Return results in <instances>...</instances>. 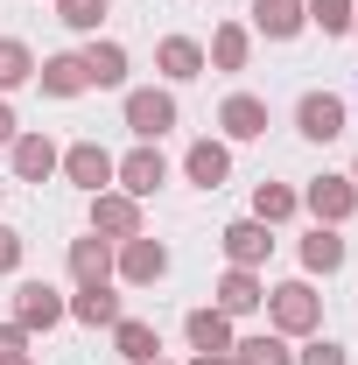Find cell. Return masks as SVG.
Returning a JSON list of instances; mask_svg holds the SVG:
<instances>
[{
	"label": "cell",
	"instance_id": "6da1fadb",
	"mask_svg": "<svg viewBox=\"0 0 358 365\" xmlns=\"http://www.w3.org/2000/svg\"><path fill=\"white\" fill-rule=\"evenodd\" d=\"M267 317H274L281 337H310L316 323H323V295H316L310 281H281V288L267 295Z\"/></svg>",
	"mask_w": 358,
	"mask_h": 365
},
{
	"label": "cell",
	"instance_id": "7a4b0ae2",
	"mask_svg": "<svg viewBox=\"0 0 358 365\" xmlns=\"http://www.w3.org/2000/svg\"><path fill=\"white\" fill-rule=\"evenodd\" d=\"M302 204L316 211V225H344L358 211V182H344V176H316L310 190H302Z\"/></svg>",
	"mask_w": 358,
	"mask_h": 365
},
{
	"label": "cell",
	"instance_id": "3957f363",
	"mask_svg": "<svg viewBox=\"0 0 358 365\" xmlns=\"http://www.w3.org/2000/svg\"><path fill=\"white\" fill-rule=\"evenodd\" d=\"M127 127H134L140 140H162L176 127V98H169V91H127Z\"/></svg>",
	"mask_w": 358,
	"mask_h": 365
},
{
	"label": "cell",
	"instance_id": "277c9868",
	"mask_svg": "<svg viewBox=\"0 0 358 365\" xmlns=\"http://www.w3.org/2000/svg\"><path fill=\"white\" fill-rule=\"evenodd\" d=\"M113 176L127 182V197H155L162 176H169V162H162V148H155V140H140L127 162H113Z\"/></svg>",
	"mask_w": 358,
	"mask_h": 365
},
{
	"label": "cell",
	"instance_id": "5b68a950",
	"mask_svg": "<svg viewBox=\"0 0 358 365\" xmlns=\"http://www.w3.org/2000/svg\"><path fill=\"white\" fill-rule=\"evenodd\" d=\"M295 127L310 140H337L344 134V98H337V91H310V98L295 106Z\"/></svg>",
	"mask_w": 358,
	"mask_h": 365
},
{
	"label": "cell",
	"instance_id": "8992f818",
	"mask_svg": "<svg viewBox=\"0 0 358 365\" xmlns=\"http://www.w3.org/2000/svg\"><path fill=\"white\" fill-rule=\"evenodd\" d=\"M91 232H106V239H140V204L98 190V197H91Z\"/></svg>",
	"mask_w": 358,
	"mask_h": 365
},
{
	"label": "cell",
	"instance_id": "52a82bcc",
	"mask_svg": "<svg viewBox=\"0 0 358 365\" xmlns=\"http://www.w3.org/2000/svg\"><path fill=\"white\" fill-rule=\"evenodd\" d=\"M63 176L78 182V190H91V197H98V190L113 182V155H106L98 140H78V148H63Z\"/></svg>",
	"mask_w": 358,
	"mask_h": 365
},
{
	"label": "cell",
	"instance_id": "ba28073f",
	"mask_svg": "<svg viewBox=\"0 0 358 365\" xmlns=\"http://www.w3.org/2000/svg\"><path fill=\"white\" fill-rule=\"evenodd\" d=\"M218 127H225L232 140H260V134H267V98H253V91H232V98L218 106Z\"/></svg>",
	"mask_w": 358,
	"mask_h": 365
},
{
	"label": "cell",
	"instance_id": "9c48e42d",
	"mask_svg": "<svg viewBox=\"0 0 358 365\" xmlns=\"http://www.w3.org/2000/svg\"><path fill=\"white\" fill-rule=\"evenodd\" d=\"M56 317H63V302H56L49 281H21V288H14V323H21V330H49Z\"/></svg>",
	"mask_w": 358,
	"mask_h": 365
},
{
	"label": "cell",
	"instance_id": "30bf717a",
	"mask_svg": "<svg viewBox=\"0 0 358 365\" xmlns=\"http://www.w3.org/2000/svg\"><path fill=\"white\" fill-rule=\"evenodd\" d=\"M267 225H260V218H239V225H225V260H232V267H260V260H267Z\"/></svg>",
	"mask_w": 358,
	"mask_h": 365
},
{
	"label": "cell",
	"instance_id": "8fae6325",
	"mask_svg": "<svg viewBox=\"0 0 358 365\" xmlns=\"http://www.w3.org/2000/svg\"><path fill=\"white\" fill-rule=\"evenodd\" d=\"M260 302H267V288H260V274H253V267H232L218 281V309H225V317H253Z\"/></svg>",
	"mask_w": 358,
	"mask_h": 365
},
{
	"label": "cell",
	"instance_id": "7c38bea8",
	"mask_svg": "<svg viewBox=\"0 0 358 365\" xmlns=\"http://www.w3.org/2000/svg\"><path fill=\"white\" fill-rule=\"evenodd\" d=\"M120 274H127V281H162V274H169V246H155V239H120Z\"/></svg>",
	"mask_w": 358,
	"mask_h": 365
},
{
	"label": "cell",
	"instance_id": "4fadbf2b",
	"mask_svg": "<svg viewBox=\"0 0 358 365\" xmlns=\"http://www.w3.org/2000/svg\"><path fill=\"white\" fill-rule=\"evenodd\" d=\"M71 274H78V288H98L106 274H113V246L91 232V239H71Z\"/></svg>",
	"mask_w": 358,
	"mask_h": 365
},
{
	"label": "cell",
	"instance_id": "5bb4252c",
	"mask_svg": "<svg viewBox=\"0 0 358 365\" xmlns=\"http://www.w3.org/2000/svg\"><path fill=\"white\" fill-rule=\"evenodd\" d=\"M56 162H63V155H56V140H49V134H21V140H14V176L43 182Z\"/></svg>",
	"mask_w": 358,
	"mask_h": 365
},
{
	"label": "cell",
	"instance_id": "9a60e30c",
	"mask_svg": "<svg viewBox=\"0 0 358 365\" xmlns=\"http://www.w3.org/2000/svg\"><path fill=\"white\" fill-rule=\"evenodd\" d=\"M183 169H190V182H204V190H218V182L232 176V155H225L218 140H197V148L183 155Z\"/></svg>",
	"mask_w": 358,
	"mask_h": 365
},
{
	"label": "cell",
	"instance_id": "2e32d148",
	"mask_svg": "<svg viewBox=\"0 0 358 365\" xmlns=\"http://www.w3.org/2000/svg\"><path fill=\"white\" fill-rule=\"evenodd\" d=\"M113 344H120V351H127L134 365H155V351H162L155 323H140V317H120V323H113Z\"/></svg>",
	"mask_w": 358,
	"mask_h": 365
},
{
	"label": "cell",
	"instance_id": "e0dca14e",
	"mask_svg": "<svg viewBox=\"0 0 358 365\" xmlns=\"http://www.w3.org/2000/svg\"><path fill=\"white\" fill-rule=\"evenodd\" d=\"M253 21H260V36L281 43V36H295L310 14H302V0H253Z\"/></svg>",
	"mask_w": 358,
	"mask_h": 365
},
{
	"label": "cell",
	"instance_id": "ac0fdd59",
	"mask_svg": "<svg viewBox=\"0 0 358 365\" xmlns=\"http://www.w3.org/2000/svg\"><path fill=\"white\" fill-rule=\"evenodd\" d=\"M36 78H43V91H49V98H78V91L91 85V78H85V63H78V56H49V63H43V71H36Z\"/></svg>",
	"mask_w": 358,
	"mask_h": 365
},
{
	"label": "cell",
	"instance_id": "d6986e66",
	"mask_svg": "<svg viewBox=\"0 0 358 365\" xmlns=\"http://www.w3.org/2000/svg\"><path fill=\"white\" fill-rule=\"evenodd\" d=\"M71 317H78V323H91V330H98V323L113 330V323H120V295H113L106 281H98V288H78V302H71Z\"/></svg>",
	"mask_w": 358,
	"mask_h": 365
},
{
	"label": "cell",
	"instance_id": "ffe728a7",
	"mask_svg": "<svg viewBox=\"0 0 358 365\" xmlns=\"http://www.w3.org/2000/svg\"><path fill=\"white\" fill-rule=\"evenodd\" d=\"M302 267H310V274H337V267H344V239H337L330 225H316L310 239H302Z\"/></svg>",
	"mask_w": 358,
	"mask_h": 365
},
{
	"label": "cell",
	"instance_id": "44dd1931",
	"mask_svg": "<svg viewBox=\"0 0 358 365\" xmlns=\"http://www.w3.org/2000/svg\"><path fill=\"white\" fill-rule=\"evenodd\" d=\"M190 344L197 351H232V317L225 309H190Z\"/></svg>",
	"mask_w": 358,
	"mask_h": 365
},
{
	"label": "cell",
	"instance_id": "7402d4cb",
	"mask_svg": "<svg viewBox=\"0 0 358 365\" xmlns=\"http://www.w3.org/2000/svg\"><path fill=\"white\" fill-rule=\"evenodd\" d=\"M78 63H85L91 85H120V78H127V49H120V43H91Z\"/></svg>",
	"mask_w": 358,
	"mask_h": 365
},
{
	"label": "cell",
	"instance_id": "603a6c76",
	"mask_svg": "<svg viewBox=\"0 0 358 365\" xmlns=\"http://www.w3.org/2000/svg\"><path fill=\"white\" fill-rule=\"evenodd\" d=\"M155 63H162L169 78H197V71H204V49L190 43V36H169V43L155 49Z\"/></svg>",
	"mask_w": 358,
	"mask_h": 365
},
{
	"label": "cell",
	"instance_id": "cb8c5ba5",
	"mask_svg": "<svg viewBox=\"0 0 358 365\" xmlns=\"http://www.w3.org/2000/svg\"><path fill=\"white\" fill-rule=\"evenodd\" d=\"M295 204H302V197H295V190H281V182H260V190H253V218H260V225L295 218Z\"/></svg>",
	"mask_w": 358,
	"mask_h": 365
},
{
	"label": "cell",
	"instance_id": "d4e9b609",
	"mask_svg": "<svg viewBox=\"0 0 358 365\" xmlns=\"http://www.w3.org/2000/svg\"><path fill=\"white\" fill-rule=\"evenodd\" d=\"M232 365H295V351L281 337H246V344H232Z\"/></svg>",
	"mask_w": 358,
	"mask_h": 365
},
{
	"label": "cell",
	"instance_id": "484cf974",
	"mask_svg": "<svg viewBox=\"0 0 358 365\" xmlns=\"http://www.w3.org/2000/svg\"><path fill=\"white\" fill-rule=\"evenodd\" d=\"M21 78H36V56H29V43L0 36V91H14Z\"/></svg>",
	"mask_w": 358,
	"mask_h": 365
},
{
	"label": "cell",
	"instance_id": "4316f807",
	"mask_svg": "<svg viewBox=\"0 0 358 365\" xmlns=\"http://www.w3.org/2000/svg\"><path fill=\"white\" fill-rule=\"evenodd\" d=\"M246 29H218V36H211V63H218V71H246Z\"/></svg>",
	"mask_w": 358,
	"mask_h": 365
},
{
	"label": "cell",
	"instance_id": "83f0119b",
	"mask_svg": "<svg viewBox=\"0 0 358 365\" xmlns=\"http://www.w3.org/2000/svg\"><path fill=\"white\" fill-rule=\"evenodd\" d=\"M302 14H310L323 36H344V29H352V0H310Z\"/></svg>",
	"mask_w": 358,
	"mask_h": 365
},
{
	"label": "cell",
	"instance_id": "f1b7e54d",
	"mask_svg": "<svg viewBox=\"0 0 358 365\" xmlns=\"http://www.w3.org/2000/svg\"><path fill=\"white\" fill-rule=\"evenodd\" d=\"M98 14H106V0H56V21H63V29H78V36L98 29Z\"/></svg>",
	"mask_w": 358,
	"mask_h": 365
},
{
	"label": "cell",
	"instance_id": "f546056e",
	"mask_svg": "<svg viewBox=\"0 0 358 365\" xmlns=\"http://www.w3.org/2000/svg\"><path fill=\"white\" fill-rule=\"evenodd\" d=\"M29 359V330L21 323H0V365H21Z\"/></svg>",
	"mask_w": 358,
	"mask_h": 365
},
{
	"label": "cell",
	"instance_id": "4dcf8cb0",
	"mask_svg": "<svg viewBox=\"0 0 358 365\" xmlns=\"http://www.w3.org/2000/svg\"><path fill=\"white\" fill-rule=\"evenodd\" d=\"M295 365H352V359H344V344H330V337H316V344H310V351H302Z\"/></svg>",
	"mask_w": 358,
	"mask_h": 365
},
{
	"label": "cell",
	"instance_id": "1f68e13d",
	"mask_svg": "<svg viewBox=\"0 0 358 365\" xmlns=\"http://www.w3.org/2000/svg\"><path fill=\"white\" fill-rule=\"evenodd\" d=\"M14 267H21V232L0 225V274H14Z\"/></svg>",
	"mask_w": 358,
	"mask_h": 365
},
{
	"label": "cell",
	"instance_id": "d6a6232c",
	"mask_svg": "<svg viewBox=\"0 0 358 365\" xmlns=\"http://www.w3.org/2000/svg\"><path fill=\"white\" fill-rule=\"evenodd\" d=\"M197 365H232V351H197Z\"/></svg>",
	"mask_w": 358,
	"mask_h": 365
},
{
	"label": "cell",
	"instance_id": "836d02e7",
	"mask_svg": "<svg viewBox=\"0 0 358 365\" xmlns=\"http://www.w3.org/2000/svg\"><path fill=\"white\" fill-rule=\"evenodd\" d=\"M0 140H14V113L7 106H0Z\"/></svg>",
	"mask_w": 358,
	"mask_h": 365
},
{
	"label": "cell",
	"instance_id": "e575fe53",
	"mask_svg": "<svg viewBox=\"0 0 358 365\" xmlns=\"http://www.w3.org/2000/svg\"><path fill=\"white\" fill-rule=\"evenodd\" d=\"M352 29H358V14H352Z\"/></svg>",
	"mask_w": 358,
	"mask_h": 365
},
{
	"label": "cell",
	"instance_id": "d590c367",
	"mask_svg": "<svg viewBox=\"0 0 358 365\" xmlns=\"http://www.w3.org/2000/svg\"><path fill=\"white\" fill-rule=\"evenodd\" d=\"M352 182H358V169H352Z\"/></svg>",
	"mask_w": 358,
	"mask_h": 365
},
{
	"label": "cell",
	"instance_id": "8d00e7d4",
	"mask_svg": "<svg viewBox=\"0 0 358 365\" xmlns=\"http://www.w3.org/2000/svg\"><path fill=\"white\" fill-rule=\"evenodd\" d=\"M21 365H29V359H21Z\"/></svg>",
	"mask_w": 358,
	"mask_h": 365
},
{
	"label": "cell",
	"instance_id": "74e56055",
	"mask_svg": "<svg viewBox=\"0 0 358 365\" xmlns=\"http://www.w3.org/2000/svg\"><path fill=\"white\" fill-rule=\"evenodd\" d=\"M155 365H162V359H155Z\"/></svg>",
	"mask_w": 358,
	"mask_h": 365
}]
</instances>
